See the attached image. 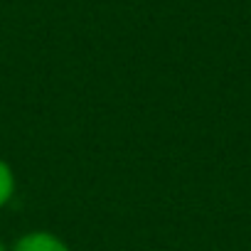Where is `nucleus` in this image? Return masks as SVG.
<instances>
[{"mask_svg":"<svg viewBox=\"0 0 251 251\" xmlns=\"http://www.w3.org/2000/svg\"><path fill=\"white\" fill-rule=\"evenodd\" d=\"M13 251H69L62 239H57L50 231H30L23 239H18Z\"/></svg>","mask_w":251,"mask_h":251,"instance_id":"nucleus-1","label":"nucleus"},{"mask_svg":"<svg viewBox=\"0 0 251 251\" xmlns=\"http://www.w3.org/2000/svg\"><path fill=\"white\" fill-rule=\"evenodd\" d=\"M15 192V177H13V170L8 163L0 160V207H3Z\"/></svg>","mask_w":251,"mask_h":251,"instance_id":"nucleus-2","label":"nucleus"},{"mask_svg":"<svg viewBox=\"0 0 251 251\" xmlns=\"http://www.w3.org/2000/svg\"><path fill=\"white\" fill-rule=\"evenodd\" d=\"M0 251H5V246H3V244H0Z\"/></svg>","mask_w":251,"mask_h":251,"instance_id":"nucleus-3","label":"nucleus"}]
</instances>
